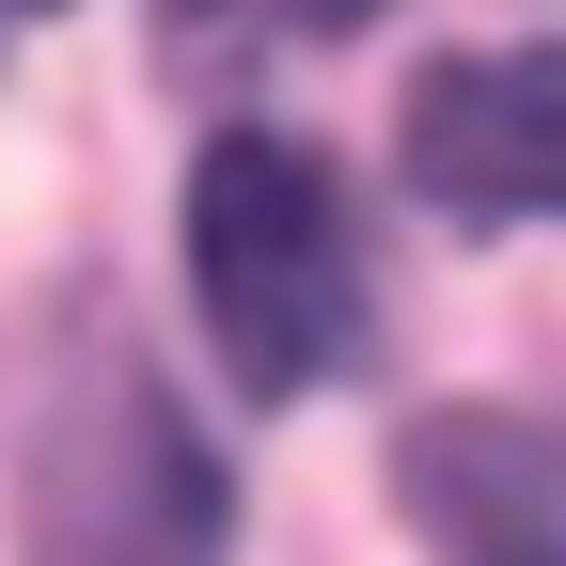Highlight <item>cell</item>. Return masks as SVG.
<instances>
[{
	"label": "cell",
	"instance_id": "6da1fadb",
	"mask_svg": "<svg viewBox=\"0 0 566 566\" xmlns=\"http://www.w3.org/2000/svg\"><path fill=\"white\" fill-rule=\"evenodd\" d=\"M189 283H205V331H221L237 394H315L363 346V237H346V189H331L315 142H283V126L205 142Z\"/></svg>",
	"mask_w": 566,
	"mask_h": 566
},
{
	"label": "cell",
	"instance_id": "7a4b0ae2",
	"mask_svg": "<svg viewBox=\"0 0 566 566\" xmlns=\"http://www.w3.org/2000/svg\"><path fill=\"white\" fill-rule=\"evenodd\" d=\"M221 535L237 504H221V457L189 441V409L126 346H80L32 424V551L48 566H221Z\"/></svg>",
	"mask_w": 566,
	"mask_h": 566
},
{
	"label": "cell",
	"instance_id": "3957f363",
	"mask_svg": "<svg viewBox=\"0 0 566 566\" xmlns=\"http://www.w3.org/2000/svg\"><path fill=\"white\" fill-rule=\"evenodd\" d=\"M409 189L457 221H566V48H472L409 95Z\"/></svg>",
	"mask_w": 566,
	"mask_h": 566
},
{
	"label": "cell",
	"instance_id": "277c9868",
	"mask_svg": "<svg viewBox=\"0 0 566 566\" xmlns=\"http://www.w3.org/2000/svg\"><path fill=\"white\" fill-rule=\"evenodd\" d=\"M409 520L441 566H566V457L535 441V424L504 409H441V424H409Z\"/></svg>",
	"mask_w": 566,
	"mask_h": 566
},
{
	"label": "cell",
	"instance_id": "5b68a950",
	"mask_svg": "<svg viewBox=\"0 0 566 566\" xmlns=\"http://www.w3.org/2000/svg\"><path fill=\"white\" fill-rule=\"evenodd\" d=\"M174 17H252V32H346L363 0H174Z\"/></svg>",
	"mask_w": 566,
	"mask_h": 566
},
{
	"label": "cell",
	"instance_id": "8992f818",
	"mask_svg": "<svg viewBox=\"0 0 566 566\" xmlns=\"http://www.w3.org/2000/svg\"><path fill=\"white\" fill-rule=\"evenodd\" d=\"M17 17H48V0H0V32H17Z\"/></svg>",
	"mask_w": 566,
	"mask_h": 566
}]
</instances>
